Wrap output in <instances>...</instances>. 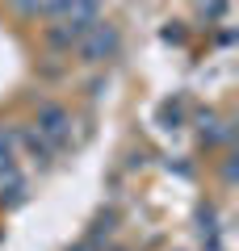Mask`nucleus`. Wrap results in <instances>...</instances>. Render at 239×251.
Returning <instances> with one entry per match:
<instances>
[{"instance_id":"1","label":"nucleus","mask_w":239,"mask_h":251,"mask_svg":"<svg viewBox=\"0 0 239 251\" xmlns=\"http://www.w3.org/2000/svg\"><path fill=\"white\" fill-rule=\"evenodd\" d=\"M118 46H122L118 29L109 25V21H97V25H89V34L76 42V50H80V59L89 63V67H101V63H109L118 54Z\"/></svg>"},{"instance_id":"2","label":"nucleus","mask_w":239,"mask_h":251,"mask_svg":"<svg viewBox=\"0 0 239 251\" xmlns=\"http://www.w3.org/2000/svg\"><path fill=\"white\" fill-rule=\"evenodd\" d=\"M34 130L55 147V151H59V147L71 143V113L63 105H42V109H38V117H34Z\"/></svg>"},{"instance_id":"3","label":"nucleus","mask_w":239,"mask_h":251,"mask_svg":"<svg viewBox=\"0 0 239 251\" xmlns=\"http://www.w3.org/2000/svg\"><path fill=\"white\" fill-rule=\"evenodd\" d=\"M76 251H97V247H92V243H80V247Z\"/></svg>"}]
</instances>
